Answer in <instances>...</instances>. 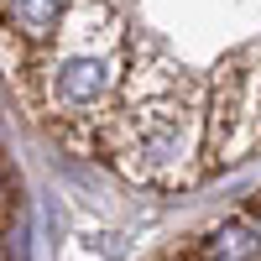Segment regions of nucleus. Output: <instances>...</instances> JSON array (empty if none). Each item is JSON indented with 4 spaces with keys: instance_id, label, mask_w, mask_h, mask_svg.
<instances>
[{
    "instance_id": "f257e3e1",
    "label": "nucleus",
    "mask_w": 261,
    "mask_h": 261,
    "mask_svg": "<svg viewBox=\"0 0 261 261\" xmlns=\"http://www.w3.org/2000/svg\"><path fill=\"white\" fill-rule=\"evenodd\" d=\"M193 146H199V115L183 110L178 94L172 99H151L136 130H130V141L120 157H136L130 167L136 172H162V178H172L188 157H193Z\"/></svg>"
},
{
    "instance_id": "20e7f679",
    "label": "nucleus",
    "mask_w": 261,
    "mask_h": 261,
    "mask_svg": "<svg viewBox=\"0 0 261 261\" xmlns=\"http://www.w3.org/2000/svg\"><path fill=\"white\" fill-rule=\"evenodd\" d=\"M6 16L27 42H53L68 16V0H6Z\"/></svg>"
},
{
    "instance_id": "f03ea898",
    "label": "nucleus",
    "mask_w": 261,
    "mask_h": 261,
    "mask_svg": "<svg viewBox=\"0 0 261 261\" xmlns=\"http://www.w3.org/2000/svg\"><path fill=\"white\" fill-rule=\"evenodd\" d=\"M115 84H120V73H115V58H110V53H68V58L47 73L53 99L63 105V110H73V115L105 105V99L115 94Z\"/></svg>"
},
{
    "instance_id": "39448f33",
    "label": "nucleus",
    "mask_w": 261,
    "mask_h": 261,
    "mask_svg": "<svg viewBox=\"0 0 261 261\" xmlns=\"http://www.w3.org/2000/svg\"><path fill=\"white\" fill-rule=\"evenodd\" d=\"M246 220H251V225H256V251H261V204H256V209H251V214H246Z\"/></svg>"
},
{
    "instance_id": "7ed1b4c3",
    "label": "nucleus",
    "mask_w": 261,
    "mask_h": 261,
    "mask_svg": "<svg viewBox=\"0 0 261 261\" xmlns=\"http://www.w3.org/2000/svg\"><path fill=\"white\" fill-rule=\"evenodd\" d=\"M199 261H261L256 251V225L246 214H230V220L209 225L199 235Z\"/></svg>"
}]
</instances>
